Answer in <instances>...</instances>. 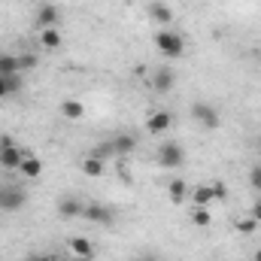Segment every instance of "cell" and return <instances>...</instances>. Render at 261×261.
<instances>
[{
    "instance_id": "6da1fadb",
    "label": "cell",
    "mask_w": 261,
    "mask_h": 261,
    "mask_svg": "<svg viewBox=\"0 0 261 261\" xmlns=\"http://www.w3.org/2000/svg\"><path fill=\"white\" fill-rule=\"evenodd\" d=\"M152 43L164 58H182L186 55V37L179 31H173V28H158L152 34Z\"/></svg>"
},
{
    "instance_id": "7a4b0ae2",
    "label": "cell",
    "mask_w": 261,
    "mask_h": 261,
    "mask_svg": "<svg viewBox=\"0 0 261 261\" xmlns=\"http://www.w3.org/2000/svg\"><path fill=\"white\" fill-rule=\"evenodd\" d=\"M155 161H158V167H164V170H179V167L186 164V146L176 143V140H167V143L158 146Z\"/></svg>"
},
{
    "instance_id": "3957f363",
    "label": "cell",
    "mask_w": 261,
    "mask_h": 261,
    "mask_svg": "<svg viewBox=\"0 0 261 261\" xmlns=\"http://www.w3.org/2000/svg\"><path fill=\"white\" fill-rule=\"evenodd\" d=\"M24 155H28V152H24L21 146H15L12 137H6V134L0 137V167H3V170H15V173H18Z\"/></svg>"
},
{
    "instance_id": "277c9868",
    "label": "cell",
    "mask_w": 261,
    "mask_h": 261,
    "mask_svg": "<svg viewBox=\"0 0 261 261\" xmlns=\"http://www.w3.org/2000/svg\"><path fill=\"white\" fill-rule=\"evenodd\" d=\"M82 219H85V222H97V225L113 228V225H116V210L107 206V203H100V200H85V206H82Z\"/></svg>"
},
{
    "instance_id": "5b68a950",
    "label": "cell",
    "mask_w": 261,
    "mask_h": 261,
    "mask_svg": "<svg viewBox=\"0 0 261 261\" xmlns=\"http://www.w3.org/2000/svg\"><path fill=\"white\" fill-rule=\"evenodd\" d=\"M192 119H195L203 130H216L219 122H222V119H219V110H216L213 103H203V100L192 103Z\"/></svg>"
},
{
    "instance_id": "8992f818",
    "label": "cell",
    "mask_w": 261,
    "mask_h": 261,
    "mask_svg": "<svg viewBox=\"0 0 261 261\" xmlns=\"http://www.w3.org/2000/svg\"><path fill=\"white\" fill-rule=\"evenodd\" d=\"M58 24H61V9L55 3H43L34 15V28L43 31V28H58Z\"/></svg>"
},
{
    "instance_id": "52a82bcc",
    "label": "cell",
    "mask_w": 261,
    "mask_h": 261,
    "mask_svg": "<svg viewBox=\"0 0 261 261\" xmlns=\"http://www.w3.org/2000/svg\"><path fill=\"white\" fill-rule=\"evenodd\" d=\"M24 203H28V192H24L21 186H3V203H0V210L18 213Z\"/></svg>"
},
{
    "instance_id": "ba28073f",
    "label": "cell",
    "mask_w": 261,
    "mask_h": 261,
    "mask_svg": "<svg viewBox=\"0 0 261 261\" xmlns=\"http://www.w3.org/2000/svg\"><path fill=\"white\" fill-rule=\"evenodd\" d=\"M170 128H173V113L155 110V113L146 116V130H149V134H164V130H170Z\"/></svg>"
},
{
    "instance_id": "9c48e42d",
    "label": "cell",
    "mask_w": 261,
    "mask_h": 261,
    "mask_svg": "<svg viewBox=\"0 0 261 261\" xmlns=\"http://www.w3.org/2000/svg\"><path fill=\"white\" fill-rule=\"evenodd\" d=\"M173 82H176V73H173L170 67H158V70L152 73V79H149L152 91H158V94H167V91L173 88Z\"/></svg>"
},
{
    "instance_id": "30bf717a",
    "label": "cell",
    "mask_w": 261,
    "mask_h": 261,
    "mask_svg": "<svg viewBox=\"0 0 261 261\" xmlns=\"http://www.w3.org/2000/svg\"><path fill=\"white\" fill-rule=\"evenodd\" d=\"M58 113L64 116L67 122H82V119H85V103H82L79 97H64V100L58 103Z\"/></svg>"
},
{
    "instance_id": "8fae6325",
    "label": "cell",
    "mask_w": 261,
    "mask_h": 261,
    "mask_svg": "<svg viewBox=\"0 0 261 261\" xmlns=\"http://www.w3.org/2000/svg\"><path fill=\"white\" fill-rule=\"evenodd\" d=\"M67 246H70V252H73L79 261H91L94 258V243H91L88 237H70Z\"/></svg>"
},
{
    "instance_id": "7c38bea8",
    "label": "cell",
    "mask_w": 261,
    "mask_h": 261,
    "mask_svg": "<svg viewBox=\"0 0 261 261\" xmlns=\"http://www.w3.org/2000/svg\"><path fill=\"white\" fill-rule=\"evenodd\" d=\"M18 173L24 176V179H31V182H37L40 176H43V161L37 158V155H24V161H21V167H18Z\"/></svg>"
},
{
    "instance_id": "4fadbf2b",
    "label": "cell",
    "mask_w": 261,
    "mask_h": 261,
    "mask_svg": "<svg viewBox=\"0 0 261 261\" xmlns=\"http://www.w3.org/2000/svg\"><path fill=\"white\" fill-rule=\"evenodd\" d=\"M79 170H82L85 176L97 179V176H103V173H107V161H100V158H94V155L88 152V155H82V161H79Z\"/></svg>"
},
{
    "instance_id": "5bb4252c",
    "label": "cell",
    "mask_w": 261,
    "mask_h": 261,
    "mask_svg": "<svg viewBox=\"0 0 261 261\" xmlns=\"http://www.w3.org/2000/svg\"><path fill=\"white\" fill-rule=\"evenodd\" d=\"M82 206H85V200H79V197H61L58 200V216L61 219H82Z\"/></svg>"
},
{
    "instance_id": "9a60e30c",
    "label": "cell",
    "mask_w": 261,
    "mask_h": 261,
    "mask_svg": "<svg viewBox=\"0 0 261 261\" xmlns=\"http://www.w3.org/2000/svg\"><path fill=\"white\" fill-rule=\"evenodd\" d=\"M113 146H116V155L125 158V155H130V152L137 149V137H134L130 130H119V134L113 137Z\"/></svg>"
},
{
    "instance_id": "2e32d148",
    "label": "cell",
    "mask_w": 261,
    "mask_h": 261,
    "mask_svg": "<svg viewBox=\"0 0 261 261\" xmlns=\"http://www.w3.org/2000/svg\"><path fill=\"white\" fill-rule=\"evenodd\" d=\"M37 40H40L43 49H61V43H64V37H61L58 28H43V31H37Z\"/></svg>"
},
{
    "instance_id": "e0dca14e",
    "label": "cell",
    "mask_w": 261,
    "mask_h": 261,
    "mask_svg": "<svg viewBox=\"0 0 261 261\" xmlns=\"http://www.w3.org/2000/svg\"><path fill=\"white\" fill-rule=\"evenodd\" d=\"M186 197H189V186H186V179H170V182H167V200H170L173 206L186 203Z\"/></svg>"
},
{
    "instance_id": "ac0fdd59",
    "label": "cell",
    "mask_w": 261,
    "mask_h": 261,
    "mask_svg": "<svg viewBox=\"0 0 261 261\" xmlns=\"http://www.w3.org/2000/svg\"><path fill=\"white\" fill-rule=\"evenodd\" d=\"M149 15H152V21H158V24H164V28L173 21V12H170V6H167V3H161V0L149 3Z\"/></svg>"
},
{
    "instance_id": "d6986e66",
    "label": "cell",
    "mask_w": 261,
    "mask_h": 261,
    "mask_svg": "<svg viewBox=\"0 0 261 261\" xmlns=\"http://www.w3.org/2000/svg\"><path fill=\"white\" fill-rule=\"evenodd\" d=\"M21 73H15V76H0V97H12V94H18L21 91Z\"/></svg>"
},
{
    "instance_id": "ffe728a7",
    "label": "cell",
    "mask_w": 261,
    "mask_h": 261,
    "mask_svg": "<svg viewBox=\"0 0 261 261\" xmlns=\"http://www.w3.org/2000/svg\"><path fill=\"white\" fill-rule=\"evenodd\" d=\"M192 203H195V206H210V203H216L213 186H210V182H200L195 192H192Z\"/></svg>"
},
{
    "instance_id": "44dd1931",
    "label": "cell",
    "mask_w": 261,
    "mask_h": 261,
    "mask_svg": "<svg viewBox=\"0 0 261 261\" xmlns=\"http://www.w3.org/2000/svg\"><path fill=\"white\" fill-rule=\"evenodd\" d=\"M15 73H21V67H18V55L0 52V76H15Z\"/></svg>"
},
{
    "instance_id": "7402d4cb",
    "label": "cell",
    "mask_w": 261,
    "mask_h": 261,
    "mask_svg": "<svg viewBox=\"0 0 261 261\" xmlns=\"http://www.w3.org/2000/svg\"><path fill=\"white\" fill-rule=\"evenodd\" d=\"M91 155H94V158H100V161L119 158V155H116V146H113V140H103V143H97V146L91 149Z\"/></svg>"
},
{
    "instance_id": "603a6c76",
    "label": "cell",
    "mask_w": 261,
    "mask_h": 261,
    "mask_svg": "<svg viewBox=\"0 0 261 261\" xmlns=\"http://www.w3.org/2000/svg\"><path fill=\"white\" fill-rule=\"evenodd\" d=\"M192 222H195L197 228H210V225H213V216H210L206 206H195V210H192Z\"/></svg>"
},
{
    "instance_id": "cb8c5ba5",
    "label": "cell",
    "mask_w": 261,
    "mask_h": 261,
    "mask_svg": "<svg viewBox=\"0 0 261 261\" xmlns=\"http://www.w3.org/2000/svg\"><path fill=\"white\" fill-rule=\"evenodd\" d=\"M18 67H21V73L40 67V55H37V52H18Z\"/></svg>"
},
{
    "instance_id": "d4e9b609",
    "label": "cell",
    "mask_w": 261,
    "mask_h": 261,
    "mask_svg": "<svg viewBox=\"0 0 261 261\" xmlns=\"http://www.w3.org/2000/svg\"><path fill=\"white\" fill-rule=\"evenodd\" d=\"M234 228H237V234H255V231H258V222H255L252 216H243V219H237Z\"/></svg>"
},
{
    "instance_id": "484cf974",
    "label": "cell",
    "mask_w": 261,
    "mask_h": 261,
    "mask_svg": "<svg viewBox=\"0 0 261 261\" xmlns=\"http://www.w3.org/2000/svg\"><path fill=\"white\" fill-rule=\"evenodd\" d=\"M210 186H213V197L216 200H228V186L222 179H210Z\"/></svg>"
},
{
    "instance_id": "4316f807",
    "label": "cell",
    "mask_w": 261,
    "mask_h": 261,
    "mask_svg": "<svg viewBox=\"0 0 261 261\" xmlns=\"http://www.w3.org/2000/svg\"><path fill=\"white\" fill-rule=\"evenodd\" d=\"M249 179H252V186L261 192V167H252V173H249Z\"/></svg>"
},
{
    "instance_id": "83f0119b",
    "label": "cell",
    "mask_w": 261,
    "mask_h": 261,
    "mask_svg": "<svg viewBox=\"0 0 261 261\" xmlns=\"http://www.w3.org/2000/svg\"><path fill=\"white\" fill-rule=\"evenodd\" d=\"M249 216H252V219H255V222L261 225V200H255V203H252V210H249Z\"/></svg>"
},
{
    "instance_id": "f1b7e54d",
    "label": "cell",
    "mask_w": 261,
    "mask_h": 261,
    "mask_svg": "<svg viewBox=\"0 0 261 261\" xmlns=\"http://www.w3.org/2000/svg\"><path fill=\"white\" fill-rule=\"evenodd\" d=\"M134 261H161V258H158L155 252H137V258Z\"/></svg>"
},
{
    "instance_id": "f546056e",
    "label": "cell",
    "mask_w": 261,
    "mask_h": 261,
    "mask_svg": "<svg viewBox=\"0 0 261 261\" xmlns=\"http://www.w3.org/2000/svg\"><path fill=\"white\" fill-rule=\"evenodd\" d=\"M43 261H64V258H58V255H46Z\"/></svg>"
},
{
    "instance_id": "4dcf8cb0",
    "label": "cell",
    "mask_w": 261,
    "mask_h": 261,
    "mask_svg": "<svg viewBox=\"0 0 261 261\" xmlns=\"http://www.w3.org/2000/svg\"><path fill=\"white\" fill-rule=\"evenodd\" d=\"M252 261H261V249H255V255H252Z\"/></svg>"
},
{
    "instance_id": "1f68e13d",
    "label": "cell",
    "mask_w": 261,
    "mask_h": 261,
    "mask_svg": "<svg viewBox=\"0 0 261 261\" xmlns=\"http://www.w3.org/2000/svg\"><path fill=\"white\" fill-rule=\"evenodd\" d=\"M0 203H3V186H0Z\"/></svg>"
}]
</instances>
